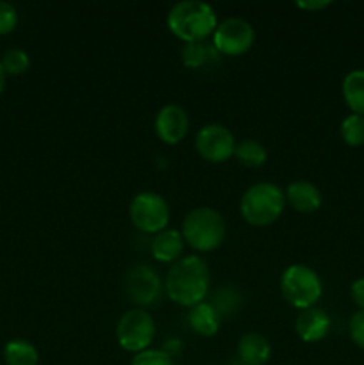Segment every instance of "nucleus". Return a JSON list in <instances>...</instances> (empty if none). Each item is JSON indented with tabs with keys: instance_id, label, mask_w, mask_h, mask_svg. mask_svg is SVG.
Segmentation results:
<instances>
[{
	"instance_id": "4468645a",
	"label": "nucleus",
	"mask_w": 364,
	"mask_h": 365,
	"mask_svg": "<svg viewBox=\"0 0 364 365\" xmlns=\"http://www.w3.org/2000/svg\"><path fill=\"white\" fill-rule=\"evenodd\" d=\"M182 250H184V237H182L181 230H175V228H166V230L156 234L152 245H150L153 259L163 264L177 262L182 255Z\"/></svg>"
},
{
	"instance_id": "f3484780",
	"label": "nucleus",
	"mask_w": 364,
	"mask_h": 365,
	"mask_svg": "<svg viewBox=\"0 0 364 365\" xmlns=\"http://www.w3.org/2000/svg\"><path fill=\"white\" fill-rule=\"evenodd\" d=\"M343 98L352 114L364 116V70H352L343 78Z\"/></svg>"
},
{
	"instance_id": "2eb2a0df",
	"label": "nucleus",
	"mask_w": 364,
	"mask_h": 365,
	"mask_svg": "<svg viewBox=\"0 0 364 365\" xmlns=\"http://www.w3.org/2000/svg\"><path fill=\"white\" fill-rule=\"evenodd\" d=\"M238 359L245 365H266L271 359V344L264 335L245 334L238 341Z\"/></svg>"
},
{
	"instance_id": "39448f33",
	"label": "nucleus",
	"mask_w": 364,
	"mask_h": 365,
	"mask_svg": "<svg viewBox=\"0 0 364 365\" xmlns=\"http://www.w3.org/2000/svg\"><path fill=\"white\" fill-rule=\"evenodd\" d=\"M280 292L285 302L298 310L316 307L323 294L321 278L305 264H291L280 277Z\"/></svg>"
},
{
	"instance_id": "1a4fd4ad",
	"label": "nucleus",
	"mask_w": 364,
	"mask_h": 365,
	"mask_svg": "<svg viewBox=\"0 0 364 365\" xmlns=\"http://www.w3.org/2000/svg\"><path fill=\"white\" fill-rule=\"evenodd\" d=\"M234 134L221 123H207L196 132L195 148L207 163H225L234 157Z\"/></svg>"
},
{
	"instance_id": "b1692460",
	"label": "nucleus",
	"mask_w": 364,
	"mask_h": 365,
	"mask_svg": "<svg viewBox=\"0 0 364 365\" xmlns=\"http://www.w3.org/2000/svg\"><path fill=\"white\" fill-rule=\"evenodd\" d=\"M18 24V11L13 4L0 0V36L9 34Z\"/></svg>"
},
{
	"instance_id": "9b49d317",
	"label": "nucleus",
	"mask_w": 364,
	"mask_h": 365,
	"mask_svg": "<svg viewBox=\"0 0 364 365\" xmlns=\"http://www.w3.org/2000/svg\"><path fill=\"white\" fill-rule=\"evenodd\" d=\"M157 138L166 145H178L189 130V118L184 107L177 103H168L161 107L153 120Z\"/></svg>"
},
{
	"instance_id": "cd10ccee",
	"label": "nucleus",
	"mask_w": 364,
	"mask_h": 365,
	"mask_svg": "<svg viewBox=\"0 0 364 365\" xmlns=\"http://www.w3.org/2000/svg\"><path fill=\"white\" fill-rule=\"evenodd\" d=\"M6 78H7V73L4 71L2 64H0V95H2L4 88H6Z\"/></svg>"
},
{
	"instance_id": "a878e982",
	"label": "nucleus",
	"mask_w": 364,
	"mask_h": 365,
	"mask_svg": "<svg viewBox=\"0 0 364 365\" xmlns=\"http://www.w3.org/2000/svg\"><path fill=\"white\" fill-rule=\"evenodd\" d=\"M350 296H352V302L359 307V310H364V277L352 282V285H350Z\"/></svg>"
},
{
	"instance_id": "aec40b11",
	"label": "nucleus",
	"mask_w": 364,
	"mask_h": 365,
	"mask_svg": "<svg viewBox=\"0 0 364 365\" xmlns=\"http://www.w3.org/2000/svg\"><path fill=\"white\" fill-rule=\"evenodd\" d=\"M234 157L241 166L259 168L268 160V150L257 139H243L236 145Z\"/></svg>"
},
{
	"instance_id": "393cba45",
	"label": "nucleus",
	"mask_w": 364,
	"mask_h": 365,
	"mask_svg": "<svg viewBox=\"0 0 364 365\" xmlns=\"http://www.w3.org/2000/svg\"><path fill=\"white\" fill-rule=\"evenodd\" d=\"M348 331L353 344L359 346L360 349H364V310H357V312L350 317Z\"/></svg>"
},
{
	"instance_id": "a211bd4d",
	"label": "nucleus",
	"mask_w": 364,
	"mask_h": 365,
	"mask_svg": "<svg viewBox=\"0 0 364 365\" xmlns=\"http://www.w3.org/2000/svg\"><path fill=\"white\" fill-rule=\"evenodd\" d=\"M4 362L6 365H38L39 353L25 339H13L4 346Z\"/></svg>"
},
{
	"instance_id": "bb28decb",
	"label": "nucleus",
	"mask_w": 364,
	"mask_h": 365,
	"mask_svg": "<svg viewBox=\"0 0 364 365\" xmlns=\"http://www.w3.org/2000/svg\"><path fill=\"white\" fill-rule=\"evenodd\" d=\"M300 9H307V11H316V9H323V7L330 6V0H318V2H307V0H298L295 2Z\"/></svg>"
},
{
	"instance_id": "f8f14e48",
	"label": "nucleus",
	"mask_w": 364,
	"mask_h": 365,
	"mask_svg": "<svg viewBox=\"0 0 364 365\" xmlns=\"http://www.w3.org/2000/svg\"><path fill=\"white\" fill-rule=\"evenodd\" d=\"M330 317L323 309L310 307V309L300 310L295 321V330L303 342L314 344V342H320L327 337L328 331H330Z\"/></svg>"
},
{
	"instance_id": "6ab92c4d",
	"label": "nucleus",
	"mask_w": 364,
	"mask_h": 365,
	"mask_svg": "<svg viewBox=\"0 0 364 365\" xmlns=\"http://www.w3.org/2000/svg\"><path fill=\"white\" fill-rule=\"evenodd\" d=\"M181 57L184 66L188 68H202L203 64L216 61L218 50L214 48L213 41H193L184 43L181 50Z\"/></svg>"
},
{
	"instance_id": "0eeeda50",
	"label": "nucleus",
	"mask_w": 364,
	"mask_h": 365,
	"mask_svg": "<svg viewBox=\"0 0 364 365\" xmlns=\"http://www.w3.org/2000/svg\"><path fill=\"white\" fill-rule=\"evenodd\" d=\"M156 337L153 317L145 309H132L120 317L116 324V341L128 353H141L150 348Z\"/></svg>"
},
{
	"instance_id": "6e6552de",
	"label": "nucleus",
	"mask_w": 364,
	"mask_h": 365,
	"mask_svg": "<svg viewBox=\"0 0 364 365\" xmlns=\"http://www.w3.org/2000/svg\"><path fill=\"white\" fill-rule=\"evenodd\" d=\"M256 41V31L246 20L239 16L225 18L213 32V45L218 53L241 56L248 52Z\"/></svg>"
},
{
	"instance_id": "4be33fe9",
	"label": "nucleus",
	"mask_w": 364,
	"mask_h": 365,
	"mask_svg": "<svg viewBox=\"0 0 364 365\" xmlns=\"http://www.w3.org/2000/svg\"><path fill=\"white\" fill-rule=\"evenodd\" d=\"M0 64L7 75H21L31 66V59H29V53L25 50L9 48L4 52Z\"/></svg>"
},
{
	"instance_id": "f03ea898",
	"label": "nucleus",
	"mask_w": 364,
	"mask_h": 365,
	"mask_svg": "<svg viewBox=\"0 0 364 365\" xmlns=\"http://www.w3.org/2000/svg\"><path fill=\"white\" fill-rule=\"evenodd\" d=\"M166 24L181 41L193 43L206 41L213 36L218 18L211 4L202 0H181L168 11Z\"/></svg>"
},
{
	"instance_id": "ddd939ff",
	"label": "nucleus",
	"mask_w": 364,
	"mask_h": 365,
	"mask_svg": "<svg viewBox=\"0 0 364 365\" xmlns=\"http://www.w3.org/2000/svg\"><path fill=\"white\" fill-rule=\"evenodd\" d=\"M285 203L293 207L296 212L313 214L321 207L323 196L321 191L316 187V184L309 180H295L288 185L284 191Z\"/></svg>"
},
{
	"instance_id": "20e7f679",
	"label": "nucleus",
	"mask_w": 364,
	"mask_h": 365,
	"mask_svg": "<svg viewBox=\"0 0 364 365\" xmlns=\"http://www.w3.org/2000/svg\"><path fill=\"white\" fill-rule=\"evenodd\" d=\"M182 237L196 252H214L220 248L227 235L223 216L211 207H196L186 214L182 221Z\"/></svg>"
},
{
	"instance_id": "f257e3e1",
	"label": "nucleus",
	"mask_w": 364,
	"mask_h": 365,
	"mask_svg": "<svg viewBox=\"0 0 364 365\" xmlns=\"http://www.w3.org/2000/svg\"><path fill=\"white\" fill-rule=\"evenodd\" d=\"M164 289L168 298L181 307H189L202 303L211 289V271L203 259L196 255L181 257L171 264L164 280Z\"/></svg>"
},
{
	"instance_id": "9d476101",
	"label": "nucleus",
	"mask_w": 364,
	"mask_h": 365,
	"mask_svg": "<svg viewBox=\"0 0 364 365\" xmlns=\"http://www.w3.org/2000/svg\"><path fill=\"white\" fill-rule=\"evenodd\" d=\"M125 291L131 302L138 305V309H141V307L153 305L161 298L163 284H161L159 274L152 267L138 264L131 267L125 277Z\"/></svg>"
},
{
	"instance_id": "5701e85b",
	"label": "nucleus",
	"mask_w": 364,
	"mask_h": 365,
	"mask_svg": "<svg viewBox=\"0 0 364 365\" xmlns=\"http://www.w3.org/2000/svg\"><path fill=\"white\" fill-rule=\"evenodd\" d=\"M131 365H175V364L170 353H166L164 349L148 348L141 353H136V355L132 356Z\"/></svg>"
},
{
	"instance_id": "412c9836",
	"label": "nucleus",
	"mask_w": 364,
	"mask_h": 365,
	"mask_svg": "<svg viewBox=\"0 0 364 365\" xmlns=\"http://www.w3.org/2000/svg\"><path fill=\"white\" fill-rule=\"evenodd\" d=\"M341 139L348 146H363L364 145V116L359 114H350L341 121L339 127Z\"/></svg>"
},
{
	"instance_id": "7ed1b4c3",
	"label": "nucleus",
	"mask_w": 364,
	"mask_h": 365,
	"mask_svg": "<svg viewBox=\"0 0 364 365\" xmlns=\"http://www.w3.org/2000/svg\"><path fill=\"white\" fill-rule=\"evenodd\" d=\"M285 195L273 182H257L241 196L239 210L243 220L252 227H268L282 216Z\"/></svg>"
},
{
	"instance_id": "423d86ee",
	"label": "nucleus",
	"mask_w": 364,
	"mask_h": 365,
	"mask_svg": "<svg viewBox=\"0 0 364 365\" xmlns=\"http://www.w3.org/2000/svg\"><path fill=\"white\" fill-rule=\"evenodd\" d=\"M132 225L145 234H159L166 230L170 223V205L161 195L143 191L132 198L128 207Z\"/></svg>"
},
{
	"instance_id": "dca6fc26",
	"label": "nucleus",
	"mask_w": 364,
	"mask_h": 365,
	"mask_svg": "<svg viewBox=\"0 0 364 365\" xmlns=\"http://www.w3.org/2000/svg\"><path fill=\"white\" fill-rule=\"evenodd\" d=\"M188 323L195 334L202 335V337H213L218 334L221 324V316L213 303L202 302L198 305L193 307L188 314Z\"/></svg>"
}]
</instances>
